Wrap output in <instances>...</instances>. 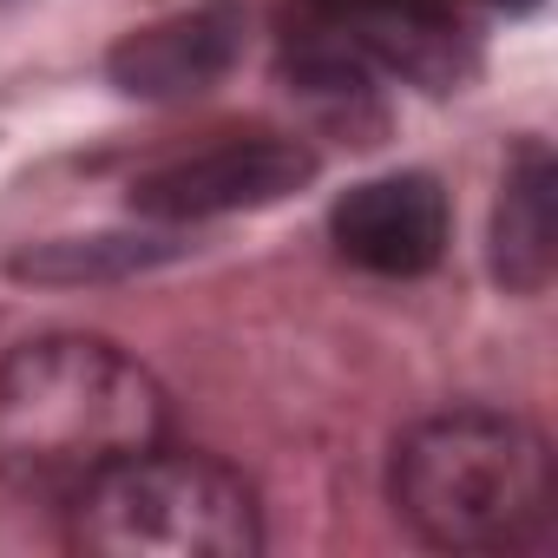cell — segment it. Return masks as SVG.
<instances>
[{"label": "cell", "instance_id": "obj_1", "mask_svg": "<svg viewBox=\"0 0 558 558\" xmlns=\"http://www.w3.org/2000/svg\"><path fill=\"white\" fill-rule=\"evenodd\" d=\"M158 375L106 336H40L0 362V480L73 499L106 466L165 440Z\"/></svg>", "mask_w": 558, "mask_h": 558}, {"label": "cell", "instance_id": "obj_2", "mask_svg": "<svg viewBox=\"0 0 558 558\" xmlns=\"http://www.w3.org/2000/svg\"><path fill=\"white\" fill-rule=\"evenodd\" d=\"M395 512L440 551H519L551 532V453L493 408H453L401 434Z\"/></svg>", "mask_w": 558, "mask_h": 558}, {"label": "cell", "instance_id": "obj_3", "mask_svg": "<svg viewBox=\"0 0 558 558\" xmlns=\"http://www.w3.org/2000/svg\"><path fill=\"white\" fill-rule=\"evenodd\" d=\"M73 545L99 558H250L263 519L236 466L145 447L73 493Z\"/></svg>", "mask_w": 558, "mask_h": 558}, {"label": "cell", "instance_id": "obj_4", "mask_svg": "<svg viewBox=\"0 0 558 558\" xmlns=\"http://www.w3.org/2000/svg\"><path fill=\"white\" fill-rule=\"evenodd\" d=\"M310 178H316V151L296 132L250 125V132H217L191 151L145 165L132 178V210H145L158 223H204V217H230V210L283 204Z\"/></svg>", "mask_w": 558, "mask_h": 558}, {"label": "cell", "instance_id": "obj_5", "mask_svg": "<svg viewBox=\"0 0 558 558\" xmlns=\"http://www.w3.org/2000/svg\"><path fill=\"white\" fill-rule=\"evenodd\" d=\"M296 27L329 34L368 66H388L434 93L453 86L466 66L460 0H296Z\"/></svg>", "mask_w": 558, "mask_h": 558}, {"label": "cell", "instance_id": "obj_6", "mask_svg": "<svg viewBox=\"0 0 558 558\" xmlns=\"http://www.w3.org/2000/svg\"><path fill=\"white\" fill-rule=\"evenodd\" d=\"M329 236L368 276H421L447 256V191L427 171L368 178L336 204Z\"/></svg>", "mask_w": 558, "mask_h": 558}, {"label": "cell", "instance_id": "obj_7", "mask_svg": "<svg viewBox=\"0 0 558 558\" xmlns=\"http://www.w3.org/2000/svg\"><path fill=\"white\" fill-rule=\"evenodd\" d=\"M236 47H243L236 8H191V14L125 34L112 47L106 73L132 99H191V93H210L236 66Z\"/></svg>", "mask_w": 558, "mask_h": 558}, {"label": "cell", "instance_id": "obj_8", "mask_svg": "<svg viewBox=\"0 0 558 558\" xmlns=\"http://www.w3.org/2000/svg\"><path fill=\"white\" fill-rule=\"evenodd\" d=\"M558 269V165L545 145H519L493 210V276L512 296H538Z\"/></svg>", "mask_w": 558, "mask_h": 558}, {"label": "cell", "instance_id": "obj_9", "mask_svg": "<svg viewBox=\"0 0 558 558\" xmlns=\"http://www.w3.org/2000/svg\"><path fill=\"white\" fill-rule=\"evenodd\" d=\"M171 256L158 236H73V243H40L14 256V276H40V283H93V276H125Z\"/></svg>", "mask_w": 558, "mask_h": 558}, {"label": "cell", "instance_id": "obj_10", "mask_svg": "<svg viewBox=\"0 0 558 558\" xmlns=\"http://www.w3.org/2000/svg\"><path fill=\"white\" fill-rule=\"evenodd\" d=\"M493 8H506V14H532L538 0H493Z\"/></svg>", "mask_w": 558, "mask_h": 558}]
</instances>
